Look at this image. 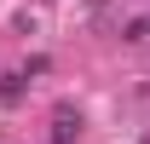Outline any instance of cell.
I'll return each mask as SVG.
<instances>
[{
  "mask_svg": "<svg viewBox=\"0 0 150 144\" xmlns=\"http://www.w3.org/2000/svg\"><path fill=\"white\" fill-rule=\"evenodd\" d=\"M23 98V75H0V104H18Z\"/></svg>",
  "mask_w": 150,
  "mask_h": 144,
  "instance_id": "6da1fadb",
  "label": "cell"
},
{
  "mask_svg": "<svg viewBox=\"0 0 150 144\" xmlns=\"http://www.w3.org/2000/svg\"><path fill=\"white\" fill-rule=\"evenodd\" d=\"M75 127H81V121H75L69 109H58V133H52V144H69V138H75Z\"/></svg>",
  "mask_w": 150,
  "mask_h": 144,
  "instance_id": "7a4b0ae2",
  "label": "cell"
}]
</instances>
